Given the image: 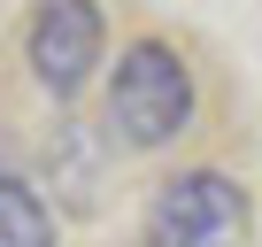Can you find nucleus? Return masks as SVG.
Wrapping results in <instances>:
<instances>
[{"label": "nucleus", "instance_id": "nucleus-1", "mask_svg": "<svg viewBox=\"0 0 262 247\" xmlns=\"http://www.w3.org/2000/svg\"><path fill=\"white\" fill-rule=\"evenodd\" d=\"M193 123V70L170 39H131L108 70V132L123 147H170Z\"/></svg>", "mask_w": 262, "mask_h": 247}, {"label": "nucleus", "instance_id": "nucleus-2", "mask_svg": "<svg viewBox=\"0 0 262 247\" xmlns=\"http://www.w3.org/2000/svg\"><path fill=\"white\" fill-rule=\"evenodd\" d=\"M147 247H247V186L224 170H178L147 201Z\"/></svg>", "mask_w": 262, "mask_h": 247}, {"label": "nucleus", "instance_id": "nucleus-3", "mask_svg": "<svg viewBox=\"0 0 262 247\" xmlns=\"http://www.w3.org/2000/svg\"><path fill=\"white\" fill-rule=\"evenodd\" d=\"M100 47H108V24L93 0H39L31 8V31H24V54H31V77L70 100L93 70H100Z\"/></svg>", "mask_w": 262, "mask_h": 247}, {"label": "nucleus", "instance_id": "nucleus-4", "mask_svg": "<svg viewBox=\"0 0 262 247\" xmlns=\"http://www.w3.org/2000/svg\"><path fill=\"white\" fill-rule=\"evenodd\" d=\"M0 247H54V209L0 170Z\"/></svg>", "mask_w": 262, "mask_h": 247}]
</instances>
